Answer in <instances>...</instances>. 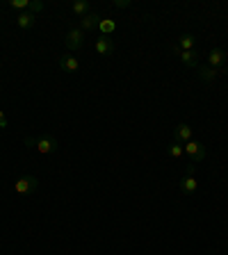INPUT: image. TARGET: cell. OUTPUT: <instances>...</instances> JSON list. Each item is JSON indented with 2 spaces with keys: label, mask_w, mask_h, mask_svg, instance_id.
Listing matches in <instances>:
<instances>
[{
  "label": "cell",
  "mask_w": 228,
  "mask_h": 255,
  "mask_svg": "<svg viewBox=\"0 0 228 255\" xmlns=\"http://www.w3.org/2000/svg\"><path fill=\"white\" fill-rule=\"evenodd\" d=\"M14 189H16V194H21V196H27V194H34V191L39 189V180L34 178V175H21V178L16 180Z\"/></svg>",
  "instance_id": "1"
},
{
  "label": "cell",
  "mask_w": 228,
  "mask_h": 255,
  "mask_svg": "<svg viewBox=\"0 0 228 255\" xmlns=\"http://www.w3.org/2000/svg\"><path fill=\"white\" fill-rule=\"evenodd\" d=\"M185 153L190 155V159H192V164L197 166V164H201L203 159H206V146H203L201 141H197V139H192V141H187L185 143Z\"/></svg>",
  "instance_id": "2"
},
{
  "label": "cell",
  "mask_w": 228,
  "mask_h": 255,
  "mask_svg": "<svg viewBox=\"0 0 228 255\" xmlns=\"http://www.w3.org/2000/svg\"><path fill=\"white\" fill-rule=\"evenodd\" d=\"M64 41H66V48H69V50L78 53L80 48L85 46V32L80 30V27H71V30L66 32V39H64Z\"/></svg>",
  "instance_id": "3"
},
{
  "label": "cell",
  "mask_w": 228,
  "mask_h": 255,
  "mask_svg": "<svg viewBox=\"0 0 228 255\" xmlns=\"http://www.w3.org/2000/svg\"><path fill=\"white\" fill-rule=\"evenodd\" d=\"M34 148L41 155H50V153H57L59 150V141L55 137H50V134H46V137H39L37 141H34Z\"/></svg>",
  "instance_id": "4"
},
{
  "label": "cell",
  "mask_w": 228,
  "mask_h": 255,
  "mask_svg": "<svg viewBox=\"0 0 228 255\" xmlns=\"http://www.w3.org/2000/svg\"><path fill=\"white\" fill-rule=\"evenodd\" d=\"M208 66H213V69L222 71L226 66V53H224L222 48H213L210 53H208Z\"/></svg>",
  "instance_id": "5"
},
{
  "label": "cell",
  "mask_w": 228,
  "mask_h": 255,
  "mask_svg": "<svg viewBox=\"0 0 228 255\" xmlns=\"http://www.w3.org/2000/svg\"><path fill=\"white\" fill-rule=\"evenodd\" d=\"M101 16L96 14V11H91V14H87V16H82L80 18V30L82 32H91V30H96V27L101 25Z\"/></svg>",
  "instance_id": "6"
},
{
  "label": "cell",
  "mask_w": 228,
  "mask_h": 255,
  "mask_svg": "<svg viewBox=\"0 0 228 255\" xmlns=\"http://www.w3.org/2000/svg\"><path fill=\"white\" fill-rule=\"evenodd\" d=\"M174 141H181L183 146H185L187 141H192V128L187 126V123H178V126L174 128Z\"/></svg>",
  "instance_id": "7"
},
{
  "label": "cell",
  "mask_w": 228,
  "mask_h": 255,
  "mask_svg": "<svg viewBox=\"0 0 228 255\" xmlns=\"http://www.w3.org/2000/svg\"><path fill=\"white\" fill-rule=\"evenodd\" d=\"M96 50H98V55L107 57V55L114 53V41L110 37H98L96 39Z\"/></svg>",
  "instance_id": "8"
},
{
  "label": "cell",
  "mask_w": 228,
  "mask_h": 255,
  "mask_svg": "<svg viewBox=\"0 0 228 255\" xmlns=\"http://www.w3.org/2000/svg\"><path fill=\"white\" fill-rule=\"evenodd\" d=\"M181 191L185 194V196H192L194 191H197V187H199V182H197V178L194 175H183L181 178Z\"/></svg>",
  "instance_id": "9"
},
{
  "label": "cell",
  "mask_w": 228,
  "mask_h": 255,
  "mask_svg": "<svg viewBox=\"0 0 228 255\" xmlns=\"http://www.w3.org/2000/svg\"><path fill=\"white\" fill-rule=\"evenodd\" d=\"M199 80H203V82H208V85H210V82H215V80L219 78V73H222V71H217V69H213V66H199Z\"/></svg>",
  "instance_id": "10"
},
{
  "label": "cell",
  "mask_w": 228,
  "mask_h": 255,
  "mask_svg": "<svg viewBox=\"0 0 228 255\" xmlns=\"http://www.w3.org/2000/svg\"><path fill=\"white\" fill-rule=\"evenodd\" d=\"M178 57H181V62L185 64L187 69H199V53L197 50H183Z\"/></svg>",
  "instance_id": "11"
},
{
  "label": "cell",
  "mask_w": 228,
  "mask_h": 255,
  "mask_svg": "<svg viewBox=\"0 0 228 255\" xmlns=\"http://www.w3.org/2000/svg\"><path fill=\"white\" fill-rule=\"evenodd\" d=\"M37 23V16H32L30 11H23V14L16 16V25L21 27V30H32Z\"/></svg>",
  "instance_id": "12"
},
{
  "label": "cell",
  "mask_w": 228,
  "mask_h": 255,
  "mask_svg": "<svg viewBox=\"0 0 228 255\" xmlns=\"http://www.w3.org/2000/svg\"><path fill=\"white\" fill-rule=\"evenodd\" d=\"M71 9H73V14L78 16V18H82V16L91 14V5L87 2V0H75L73 5H71Z\"/></svg>",
  "instance_id": "13"
},
{
  "label": "cell",
  "mask_w": 228,
  "mask_h": 255,
  "mask_svg": "<svg viewBox=\"0 0 228 255\" xmlns=\"http://www.w3.org/2000/svg\"><path fill=\"white\" fill-rule=\"evenodd\" d=\"M59 66H62L64 71H78V66H80V62H78V57H73V55H64L62 59H59Z\"/></svg>",
  "instance_id": "14"
},
{
  "label": "cell",
  "mask_w": 228,
  "mask_h": 255,
  "mask_svg": "<svg viewBox=\"0 0 228 255\" xmlns=\"http://www.w3.org/2000/svg\"><path fill=\"white\" fill-rule=\"evenodd\" d=\"M194 46H197V39L192 37V34H181L178 37V48L181 50H194Z\"/></svg>",
  "instance_id": "15"
},
{
  "label": "cell",
  "mask_w": 228,
  "mask_h": 255,
  "mask_svg": "<svg viewBox=\"0 0 228 255\" xmlns=\"http://www.w3.org/2000/svg\"><path fill=\"white\" fill-rule=\"evenodd\" d=\"M114 30H117V23L112 21V18H103L101 25H98V32H101V37H107V34H112Z\"/></svg>",
  "instance_id": "16"
},
{
  "label": "cell",
  "mask_w": 228,
  "mask_h": 255,
  "mask_svg": "<svg viewBox=\"0 0 228 255\" xmlns=\"http://www.w3.org/2000/svg\"><path fill=\"white\" fill-rule=\"evenodd\" d=\"M169 155H171L174 159H181L183 155H185V146H183L181 141H171V143H169Z\"/></svg>",
  "instance_id": "17"
},
{
  "label": "cell",
  "mask_w": 228,
  "mask_h": 255,
  "mask_svg": "<svg viewBox=\"0 0 228 255\" xmlns=\"http://www.w3.org/2000/svg\"><path fill=\"white\" fill-rule=\"evenodd\" d=\"M27 9H30L32 16H34V14H39V11L46 9V5H43L41 0H30V7H27Z\"/></svg>",
  "instance_id": "18"
},
{
  "label": "cell",
  "mask_w": 228,
  "mask_h": 255,
  "mask_svg": "<svg viewBox=\"0 0 228 255\" xmlns=\"http://www.w3.org/2000/svg\"><path fill=\"white\" fill-rule=\"evenodd\" d=\"M9 5L14 7V9H23V11H25L27 7H30V0H11Z\"/></svg>",
  "instance_id": "19"
},
{
  "label": "cell",
  "mask_w": 228,
  "mask_h": 255,
  "mask_svg": "<svg viewBox=\"0 0 228 255\" xmlns=\"http://www.w3.org/2000/svg\"><path fill=\"white\" fill-rule=\"evenodd\" d=\"M114 7L117 9H126V7H130V0H114Z\"/></svg>",
  "instance_id": "20"
},
{
  "label": "cell",
  "mask_w": 228,
  "mask_h": 255,
  "mask_svg": "<svg viewBox=\"0 0 228 255\" xmlns=\"http://www.w3.org/2000/svg\"><path fill=\"white\" fill-rule=\"evenodd\" d=\"M7 128V117H5V112L0 110V130H5Z\"/></svg>",
  "instance_id": "21"
},
{
  "label": "cell",
  "mask_w": 228,
  "mask_h": 255,
  "mask_svg": "<svg viewBox=\"0 0 228 255\" xmlns=\"http://www.w3.org/2000/svg\"><path fill=\"white\" fill-rule=\"evenodd\" d=\"M34 141H37V139H32V137H27V139H25V146H30V148H34Z\"/></svg>",
  "instance_id": "22"
}]
</instances>
